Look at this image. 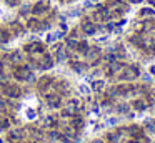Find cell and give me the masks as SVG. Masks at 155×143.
<instances>
[{
  "label": "cell",
  "instance_id": "3",
  "mask_svg": "<svg viewBox=\"0 0 155 143\" xmlns=\"http://www.w3.org/2000/svg\"><path fill=\"white\" fill-rule=\"evenodd\" d=\"M80 106H82L80 100H77V98L68 100L67 105H65V108H64V112H62V116H70L72 118L74 115H77V113L80 112Z\"/></svg>",
  "mask_w": 155,
  "mask_h": 143
},
{
  "label": "cell",
  "instance_id": "25",
  "mask_svg": "<svg viewBox=\"0 0 155 143\" xmlns=\"http://www.w3.org/2000/svg\"><path fill=\"white\" fill-rule=\"evenodd\" d=\"M115 110H117L118 113H127L128 112V105H127V103H120V105L115 106Z\"/></svg>",
  "mask_w": 155,
  "mask_h": 143
},
{
  "label": "cell",
  "instance_id": "19",
  "mask_svg": "<svg viewBox=\"0 0 155 143\" xmlns=\"http://www.w3.org/2000/svg\"><path fill=\"white\" fill-rule=\"evenodd\" d=\"M55 125H57V116L47 115V116L44 118V126H47V128H54Z\"/></svg>",
  "mask_w": 155,
  "mask_h": 143
},
{
  "label": "cell",
  "instance_id": "26",
  "mask_svg": "<svg viewBox=\"0 0 155 143\" xmlns=\"http://www.w3.org/2000/svg\"><path fill=\"white\" fill-rule=\"evenodd\" d=\"M7 106H8L7 100H5V98H0V112H5V110H7Z\"/></svg>",
  "mask_w": 155,
  "mask_h": 143
},
{
  "label": "cell",
  "instance_id": "31",
  "mask_svg": "<svg viewBox=\"0 0 155 143\" xmlns=\"http://www.w3.org/2000/svg\"><path fill=\"white\" fill-rule=\"evenodd\" d=\"M127 143H138V140H135V138H130Z\"/></svg>",
  "mask_w": 155,
  "mask_h": 143
},
{
  "label": "cell",
  "instance_id": "14",
  "mask_svg": "<svg viewBox=\"0 0 155 143\" xmlns=\"http://www.w3.org/2000/svg\"><path fill=\"white\" fill-rule=\"evenodd\" d=\"M84 125H85V122H84V118H82L80 115H74L72 116V122H70V126H74L75 130H78V132H80L82 128H84Z\"/></svg>",
  "mask_w": 155,
  "mask_h": 143
},
{
  "label": "cell",
  "instance_id": "21",
  "mask_svg": "<svg viewBox=\"0 0 155 143\" xmlns=\"http://www.w3.org/2000/svg\"><path fill=\"white\" fill-rule=\"evenodd\" d=\"M10 128V118L5 115H0V130H7Z\"/></svg>",
  "mask_w": 155,
  "mask_h": 143
},
{
  "label": "cell",
  "instance_id": "11",
  "mask_svg": "<svg viewBox=\"0 0 155 143\" xmlns=\"http://www.w3.org/2000/svg\"><path fill=\"white\" fill-rule=\"evenodd\" d=\"M54 50H55V60H57V62H64V60L68 58V48L65 45H60V43H58Z\"/></svg>",
  "mask_w": 155,
  "mask_h": 143
},
{
  "label": "cell",
  "instance_id": "5",
  "mask_svg": "<svg viewBox=\"0 0 155 143\" xmlns=\"http://www.w3.org/2000/svg\"><path fill=\"white\" fill-rule=\"evenodd\" d=\"M124 67H125V63L122 62V60H114V62H108L107 65H105L104 72L107 76H114V75H118Z\"/></svg>",
  "mask_w": 155,
  "mask_h": 143
},
{
  "label": "cell",
  "instance_id": "4",
  "mask_svg": "<svg viewBox=\"0 0 155 143\" xmlns=\"http://www.w3.org/2000/svg\"><path fill=\"white\" fill-rule=\"evenodd\" d=\"M80 30L84 35H95L98 30V25L94 22V18H88V17H85V18H82L80 22Z\"/></svg>",
  "mask_w": 155,
  "mask_h": 143
},
{
  "label": "cell",
  "instance_id": "15",
  "mask_svg": "<svg viewBox=\"0 0 155 143\" xmlns=\"http://www.w3.org/2000/svg\"><path fill=\"white\" fill-rule=\"evenodd\" d=\"M70 67L77 73H82V72H85V70H87V65H85V63H82V62H78V60H70Z\"/></svg>",
  "mask_w": 155,
  "mask_h": 143
},
{
  "label": "cell",
  "instance_id": "20",
  "mask_svg": "<svg viewBox=\"0 0 155 143\" xmlns=\"http://www.w3.org/2000/svg\"><path fill=\"white\" fill-rule=\"evenodd\" d=\"M92 90H94L95 93H100L105 90V82L104 80H95L94 83H92Z\"/></svg>",
  "mask_w": 155,
  "mask_h": 143
},
{
  "label": "cell",
  "instance_id": "33",
  "mask_svg": "<svg viewBox=\"0 0 155 143\" xmlns=\"http://www.w3.org/2000/svg\"><path fill=\"white\" fill-rule=\"evenodd\" d=\"M17 143H28V141H17Z\"/></svg>",
  "mask_w": 155,
  "mask_h": 143
},
{
  "label": "cell",
  "instance_id": "13",
  "mask_svg": "<svg viewBox=\"0 0 155 143\" xmlns=\"http://www.w3.org/2000/svg\"><path fill=\"white\" fill-rule=\"evenodd\" d=\"M138 17H140L142 20L153 18L155 17V8H152V7H142V8L138 10Z\"/></svg>",
  "mask_w": 155,
  "mask_h": 143
},
{
  "label": "cell",
  "instance_id": "28",
  "mask_svg": "<svg viewBox=\"0 0 155 143\" xmlns=\"http://www.w3.org/2000/svg\"><path fill=\"white\" fill-rule=\"evenodd\" d=\"M90 143H105V141H104V140H100V138H97V140H92Z\"/></svg>",
  "mask_w": 155,
  "mask_h": 143
},
{
  "label": "cell",
  "instance_id": "22",
  "mask_svg": "<svg viewBox=\"0 0 155 143\" xmlns=\"http://www.w3.org/2000/svg\"><path fill=\"white\" fill-rule=\"evenodd\" d=\"M45 10H47V5H45L44 2L35 3V7H34V13H42V12H45Z\"/></svg>",
  "mask_w": 155,
  "mask_h": 143
},
{
  "label": "cell",
  "instance_id": "16",
  "mask_svg": "<svg viewBox=\"0 0 155 143\" xmlns=\"http://www.w3.org/2000/svg\"><path fill=\"white\" fill-rule=\"evenodd\" d=\"M22 136H24V132H22V130H12L10 133H8V140H10V141H20L22 140Z\"/></svg>",
  "mask_w": 155,
  "mask_h": 143
},
{
  "label": "cell",
  "instance_id": "7",
  "mask_svg": "<svg viewBox=\"0 0 155 143\" xmlns=\"http://www.w3.org/2000/svg\"><path fill=\"white\" fill-rule=\"evenodd\" d=\"M2 92H4V95L8 96V98H18V96L22 95L20 86L18 85H8V83H5V86H4Z\"/></svg>",
  "mask_w": 155,
  "mask_h": 143
},
{
  "label": "cell",
  "instance_id": "10",
  "mask_svg": "<svg viewBox=\"0 0 155 143\" xmlns=\"http://www.w3.org/2000/svg\"><path fill=\"white\" fill-rule=\"evenodd\" d=\"M127 135L130 136V138H138V136L145 135L143 125H130V126H127Z\"/></svg>",
  "mask_w": 155,
  "mask_h": 143
},
{
  "label": "cell",
  "instance_id": "30",
  "mask_svg": "<svg viewBox=\"0 0 155 143\" xmlns=\"http://www.w3.org/2000/svg\"><path fill=\"white\" fill-rule=\"evenodd\" d=\"M127 2H128V3H140L142 0H127Z\"/></svg>",
  "mask_w": 155,
  "mask_h": 143
},
{
  "label": "cell",
  "instance_id": "1",
  "mask_svg": "<svg viewBox=\"0 0 155 143\" xmlns=\"http://www.w3.org/2000/svg\"><path fill=\"white\" fill-rule=\"evenodd\" d=\"M140 75H142L140 67H138L137 63H130V65H125L124 68L120 70L118 80H120V82H134V80H137Z\"/></svg>",
  "mask_w": 155,
  "mask_h": 143
},
{
  "label": "cell",
  "instance_id": "29",
  "mask_svg": "<svg viewBox=\"0 0 155 143\" xmlns=\"http://www.w3.org/2000/svg\"><path fill=\"white\" fill-rule=\"evenodd\" d=\"M8 5H15V3H18V0H7Z\"/></svg>",
  "mask_w": 155,
  "mask_h": 143
},
{
  "label": "cell",
  "instance_id": "9",
  "mask_svg": "<svg viewBox=\"0 0 155 143\" xmlns=\"http://www.w3.org/2000/svg\"><path fill=\"white\" fill-rule=\"evenodd\" d=\"M14 75H15L17 80H30L32 78V72H30L28 67H17L15 72H14Z\"/></svg>",
  "mask_w": 155,
  "mask_h": 143
},
{
  "label": "cell",
  "instance_id": "34",
  "mask_svg": "<svg viewBox=\"0 0 155 143\" xmlns=\"http://www.w3.org/2000/svg\"><path fill=\"white\" fill-rule=\"evenodd\" d=\"M0 70H2V62H0Z\"/></svg>",
  "mask_w": 155,
  "mask_h": 143
},
{
  "label": "cell",
  "instance_id": "23",
  "mask_svg": "<svg viewBox=\"0 0 155 143\" xmlns=\"http://www.w3.org/2000/svg\"><path fill=\"white\" fill-rule=\"evenodd\" d=\"M10 60H12L14 63H20V62H24V55H22L20 52H15V53H12Z\"/></svg>",
  "mask_w": 155,
  "mask_h": 143
},
{
  "label": "cell",
  "instance_id": "17",
  "mask_svg": "<svg viewBox=\"0 0 155 143\" xmlns=\"http://www.w3.org/2000/svg\"><path fill=\"white\" fill-rule=\"evenodd\" d=\"M120 132L118 130H115V132H108L107 133V141L108 143H118V140H120Z\"/></svg>",
  "mask_w": 155,
  "mask_h": 143
},
{
  "label": "cell",
  "instance_id": "6",
  "mask_svg": "<svg viewBox=\"0 0 155 143\" xmlns=\"http://www.w3.org/2000/svg\"><path fill=\"white\" fill-rule=\"evenodd\" d=\"M85 58L92 65H95V63H98L102 60V50L98 47H88V50L85 52Z\"/></svg>",
  "mask_w": 155,
  "mask_h": 143
},
{
  "label": "cell",
  "instance_id": "2",
  "mask_svg": "<svg viewBox=\"0 0 155 143\" xmlns=\"http://www.w3.org/2000/svg\"><path fill=\"white\" fill-rule=\"evenodd\" d=\"M92 18H94V22L95 23H107V22H110L112 20V12L110 10L107 8V5H97L95 7V10H94V17H92Z\"/></svg>",
  "mask_w": 155,
  "mask_h": 143
},
{
  "label": "cell",
  "instance_id": "35",
  "mask_svg": "<svg viewBox=\"0 0 155 143\" xmlns=\"http://www.w3.org/2000/svg\"><path fill=\"white\" fill-rule=\"evenodd\" d=\"M0 143H2V140H0Z\"/></svg>",
  "mask_w": 155,
  "mask_h": 143
},
{
  "label": "cell",
  "instance_id": "12",
  "mask_svg": "<svg viewBox=\"0 0 155 143\" xmlns=\"http://www.w3.org/2000/svg\"><path fill=\"white\" fill-rule=\"evenodd\" d=\"M54 67V58H52V55H48V53H44V55L40 57V60H38V68L40 70H48Z\"/></svg>",
  "mask_w": 155,
  "mask_h": 143
},
{
  "label": "cell",
  "instance_id": "27",
  "mask_svg": "<svg viewBox=\"0 0 155 143\" xmlns=\"http://www.w3.org/2000/svg\"><path fill=\"white\" fill-rule=\"evenodd\" d=\"M27 116H28V118H34V110H27Z\"/></svg>",
  "mask_w": 155,
  "mask_h": 143
},
{
  "label": "cell",
  "instance_id": "18",
  "mask_svg": "<svg viewBox=\"0 0 155 143\" xmlns=\"http://www.w3.org/2000/svg\"><path fill=\"white\" fill-rule=\"evenodd\" d=\"M88 42H85V40H78V43H77V47H75V52H78V53H82V55H85V52L88 50Z\"/></svg>",
  "mask_w": 155,
  "mask_h": 143
},
{
  "label": "cell",
  "instance_id": "32",
  "mask_svg": "<svg viewBox=\"0 0 155 143\" xmlns=\"http://www.w3.org/2000/svg\"><path fill=\"white\" fill-rule=\"evenodd\" d=\"M150 72H152V73H153V75H155V65H152V67H150Z\"/></svg>",
  "mask_w": 155,
  "mask_h": 143
},
{
  "label": "cell",
  "instance_id": "24",
  "mask_svg": "<svg viewBox=\"0 0 155 143\" xmlns=\"http://www.w3.org/2000/svg\"><path fill=\"white\" fill-rule=\"evenodd\" d=\"M143 128H147L148 132H155V120H147L143 125Z\"/></svg>",
  "mask_w": 155,
  "mask_h": 143
},
{
  "label": "cell",
  "instance_id": "8",
  "mask_svg": "<svg viewBox=\"0 0 155 143\" xmlns=\"http://www.w3.org/2000/svg\"><path fill=\"white\" fill-rule=\"evenodd\" d=\"M45 100H47V105L50 108H60L62 106V95H58V93H48V95H45Z\"/></svg>",
  "mask_w": 155,
  "mask_h": 143
}]
</instances>
